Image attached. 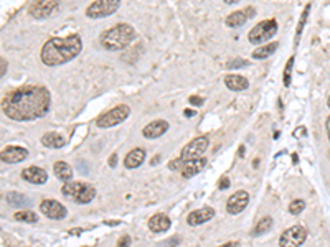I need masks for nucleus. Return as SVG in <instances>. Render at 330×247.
<instances>
[{
	"label": "nucleus",
	"mask_w": 330,
	"mask_h": 247,
	"mask_svg": "<svg viewBox=\"0 0 330 247\" xmlns=\"http://www.w3.org/2000/svg\"><path fill=\"white\" fill-rule=\"evenodd\" d=\"M253 17H254V8L248 7L244 10H238V12H233L231 15H228V17H226V25H228L230 28H238Z\"/></svg>",
	"instance_id": "obj_14"
},
{
	"label": "nucleus",
	"mask_w": 330,
	"mask_h": 247,
	"mask_svg": "<svg viewBox=\"0 0 330 247\" xmlns=\"http://www.w3.org/2000/svg\"><path fill=\"white\" fill-rule=\"evenodd\" d=\"M278 33V22L274 18L264 20V22H259L256 27L251 30L248 38L253 44H261L264 41H268Z\"/></svg>",
	"instance_id": "obj_5"
},
{
	"label": "nucleus",
	"mask_w": 330,
	"mask_h": 247,
	"mask_svg": "<svg viewBox=\"0 0 330 247\" xmlns=\"http://www.w3.org/2000/svg\"><path fill=\"white\" fill-rule=\"evenodd\" d=\"M145 160V150L144 148H134V150H131L127 153L126 160H124V165L126 168H137L141 165V163H144Z\"/></svg>",
	"instance_id": "obj_19"
},
{
	"label": "nucleus",
	"mask_w": 330,
	"mask_h": 247,
	"mask_svg": "<svg viewBox=\"0 0 330 247\" xmlns=\"http://www.w3.org/2000/svg\"><path fill=\"white\" fill-rule=\"evenodd\" d=\"M50 92L43 86H23L8 92L2 101V111L13 121H35L50 109Z\"/></svg>",
	"instance_id": "obj_1"
},
{
	"label": "nucleus",
	"mask_w": 330,
	"mask_h": 247,
	"mask_svg": "<svg viewBox=\"0 0 330 247\" xmlns=\"http://www.w3.org/2000/svg\"><path fill=\"white\" fill-rule=\"evenodd\" d=\"M189 101H190L191 106H201V104H203V97H200V96H191V97H189Z\"/></svg>",
	"instance_id": "obj_33"
},
{
	"label": "nucleus",
	"mask_w": 330,
	"mask_h": 247,
	"mask_svg": "<svg viewBox=\"0 0 330 247\" xmlns=\"http://www.w3.org/2000/svg\"><path fill=\"white\" fill-rule=\"evenodd\" d=\"M53 171H55V175H56L58 180H61V181H71L73 170H71V166L68 165L66 162H56L55 166H53Z\"/></svg>",
	"instance_id": "obj_23"
},
{
	"label": "nucleus",
	"mask_w": 330,
	"mask_h": 247,
	"mask_svg": "<svg viewBox=\"0 0 330 247\" xmlns=\"http://www.w3.org/2000/svg\"><path fill=\"white\" fill-rule=\"evenodd\" d=\"M13 217H15L17 221H22V222H37L38 221V216L32 211H18V212L13 214Z\"/></svg>",
	"instance_id": "obj_27"
},
{
	"label": "nucleus",
	"mask_w": 330,
	"mask_h": 247,
	"mask_svg": "<svg viewBox=\"0 0 330 247\" xmlns=\"http://www.w3.org/2000/svg\"><path fill=\"white\" fill-rule=\"evenodd\" d=\"M129 114H131V109L127 107L126 104H121V106H116L114 109H111V111H107L102 114V116H99L96 124H97V127H101V128H109V127L122 124L127 117H129Z\"/></svg>",
	"instance_id": "obj_6"
},
{
	"label": "nucleus",
	"mask_w": 330,
	"mask_h": 247,
	"mask_svg": "<svg viewBox=\"0 0 330 247\" xmlns=\"http://www.w3.org/2000/svg\"><path fill=\"white\" fill-rule=\"evenodd\" d=\"M185 116H187V117L195 116V111H190V109H187V111H185Z\"/></svg>",
	"instance_id": "obj_39"
},
{
	"label": "nucleus",
	"mask_w": 330,
	"mask_h": 247,
	"mask_svg": "<svg viewBox=\"0 0 330 247\" xmlns=\"http://www.w3.org/2000/svg\"><path fill=\"white\" fill-rule=\"evenodd\" d=\"M271 226H273V219H271V216H264L263 219H261L258 224H256L254 231H253V236L264 234V232H268L271 229Z\"/></svg>",
	"instance_id": "obj_25"
},
{
	"label": "nucleus",
	"mask_w": 330,
	"mask_h": 247,
	"mask_svg": "<svg viewBox=\"0 0 330 247\" xmlns=\"http://www.w3.org/2000/svg\"><path fill=\"white\" fill-rule=\"evenodd\" d=\"M40 211H42L47 217H50V219H65L66 214H68L66 207L63 206L61 203H58V201H55V200H45V201H42Z\"/></svg>",
	"instance_id": "obj_11"
},
{
	"label": "nucleus",
	"mask_w": 330,
	"mask_h": 247,
	"mask_svg": "<svg viewBox=\"0 0 330 247\" xmlns=\"http://www.w3.org/2000/svg\"><path fill=\"white\" fill-rule=\"evenodd\" d=\"M278 44H279V43L273 41V43H269V44H263V46L256 48L254 51H253V58H254V59H266V58H269L271 54H273L276 49H278Z\"/></svg>",
	"instance_id": "obj_24"
},
{
	"label": "nucleus",
	"mask_w": 330,
	"mask_h": 247,
	"mask_svg": "<svg viewBox=\"0 0 330 247\" xmlns=\"http://www.w3.org/2000/svg\"><path fill=\"white\" fill-rule=\"evenodd\" d=\"M63 195L70 200H75L78 205H86V203H91L96 196L94 186L88 185V183L83 181H66L61 188Z\"/></svg>",
	"instance_id": "obj_4"
},
{
	"label": "nucleus",
	"mask_w": 330,
	"mask_h": 247,
	"mask_svg": "<svg viewBox=\"0 0 330 247\" xmlns=\"http://www.w3.org/2000/svg\"><path fill=\"white\" fill-rule=\"evenodd\" d=\"M220 247H238V242H226V244L220 246Z\"/></svg>",
	"instance_id": "obj_37"
},
{
	"label": "nucleus",
	"mask_w": 330,
	"mask_h": 247,
	"mask_svg": "<svg viewBox=\"0 0 330 247\" xmlns=\"http://www.w3.org/2000/svg\"><path fill=\"white\" fill-rule=\"evenodd\" d=\"M213 216H215L213 207L205 206V207H200V209L191 211L189 217H187V222H189L190 226H198V224H203L206 221H210Z\"/></svg>",
	"instance_id": "obj_16"
},
{
	"label": "nucleus",
	"mask_w": 330,
	"mask_h": 247,
	"mask_svg": "<svg viewBox=\"0 0 330 247\" xmlns=\"http://www.w3.org/2000/svg\"><path fill=\"white\" fill-rule=\"evenodd\" d=\"M325 128H327V135H329V140H330V116L327 119V122H325Z\"/></svg>",
	"instance_id": "obj_36"
},
{
	"label": "nucleus",
	"mask_w": 330,
	"mask_h": 247,
	"mask_svg": "<svg viewBox=\"0 0 330 247\" xmlns=\"http://www.w3.org/2000/svg\"><path fill=\"white\" fill-rule=\"evenodd\" d=\"M177 242H179V239H177V237H172V239L167 241V244L164 247H174V246H177Z\"/></svg>",
	"instance_id": "obj_35"
},
{
	"label": "nucleus",
	"mask_w": 330,
	"mask_h": 247,
	"mask_svg": "<svg viewBox=\"0 0 330 247\" xmlns=\"http://www.w3.org/2000/svg\"><path fill=\"white\" fill-rule=\"evenodd\" d=\"M60 5V0H33L28 7V13L32 15L33 18L43 20L55 12Z\"/></svg>",
	"instance_id": "obj_10"
},
{
	"label": "nucleus",
	"mask_w": 330,
	"mask_h": 247,
	"mask_svg": "<svg viewBox=\"0 0 330 247\" xmlns=\"http://www.w3.org/2000/svg\"><path fill=\"white\" fill-rule=\"evenodd\" d=\"M225 84L231 91H244L248 87V79L239 76V74H228V76H225Z\"/></svg>",
	"instance_id": "obj_21"
},
{
	"label": "nucleus",
	"mask_w": 330,
	"mask_h": 247,
	"mask_svg": "<svg viewBox=\"0 0 330 247\" xmlns=\"http://www.w3.org/2000/svg\"><path fill=\"white\" fill-rule=\"evenodd\" d=\"M225 2H226V3H230V5H231V3H238V2H239V0H225Z\"/></svg>",
	"instance_id": "obj_40"
},
{
	"label": "nucleus",
	"mask_w": 330,
	"mask_h": 247,
	"mask_svg": "<svg viewBox=\"0 0 330 247\" xmlns=\"http://www.w3.org/2000/svg\"><path fill=\"white\" fill-rule=\"evenodd\" d=\"M116 247H131V237L129 236H122L119 242H117Z\"/></svg>",
	"instance_id": "obj_32"
},
{
	"label": "nucleus",
	"mask_w": 330,
	"mask_h": 247,
	"mask_svg": "<svg viewBox=\"0 0 330 247\" xmlns=\"http://www.w3.org/2000/svg\"><path fill=\"white\" fill-rule=\"evenodd\" d=\"M22 178L33 185H43L48 180V173L40 166H28L22 171Z\"/></svg>",
	"instance_id": "obj_15"
},
{
	"label": "nucleus",
	"mask_w": 330,
	"mask_h": 247,
	"mask_svg": "<svg viewBox=\"0 0 330 247\" xmlns=\"http://www.w3.org/2000/svg\"><path fill=\"white\" fill-rule=\"evenodd\" d=\"M205 166H206V160L201 157V158H196V160L184 162V165H182V168H180V173H182V176L184 178H191V176L198 175Z\"/></svg>",
	"instance_id": "obj_18"
},
{
	"label": "nucleus",
	"mask_w": 330,
	"mask_h": 247,
	"mask_svg": "<svg viewBox=\"0 0 330 247\" xmlns=\"http://www.w3.org/2000/svg\"><path fill=\"white\" fill-rule=\"evenodd\" d=\"M83 41L80 35H70L66 38H50L43 44L40 58L45 66H60L80 54Z\"/></svg>",
	"instance_id": "obj_2"
},
{
	"label": "nucleus",
	"mask_w": 330,
	"mask_h": 247,
	"mask_svg": "<svg viewBox=\"0 0 330 247\" xmlns=\"http://www.w3.org/2000/svg\"><path fill=\"white\" fill-rule=\"evenodd\" d=\"M208 137H196L193 138L190 143H187L184 147V150L180 153V158L184 162H190V160H196V158H201L203 153L208 148Z\"/></svg>",
	"instance_id": "obj_9"
},
{
	"label": "nucleus",
	"mask_w": 330,
	"mask_h": 247,
	"mask_svg": "<svg viewBox=\"0 0 330 247\" xmlns=\"http://www.w3.org/2000/svg\"><path fill=\"white\" fill-rule=\"evenodd\" d=\"M28 157V152L23 147H5L0 153V160L3 163H20Z\"/></svg>",
	"instance_id": "obj_13"
},
{
	"label": "nucleus",
	"mask_w": 330,
	"mask_h": 247,
	"mask_svg": "<svg viewBox=\"0 0 330 247\" xmlns=\"http://www.w3.org/2000/svg\"><path fill=\"white\" fill-rule=\"evenodd\" d=\"M309 12H310V3L305 7V10L302 12V17H300V22H299V27H297V35H295V44L299 43V38H300V33H302V28L305 22H307V17H309Z\"/></svg>",
	"instance_id": "obj_29"
},
{
	"label": "nucleus",
	"mask_w": 330,
	"mask_h": 247,
	"mask_svg": "<svg viewBox=\"0 0 330 247\" xmlns=\"http://www.w3.org/2000/svg\"><path fill=\"white\" fill-rule=\"evenodd\" d=\"M169 130V122L167 121H154L150 124H147L144 127V130H142V135L145 138H159L162 137L164 133Z\"/></svg>",
	"instance_id": "obj_17"
},
{
	"label": "nucleus",
	"mask_w": 330,
	"mask_h": 247,
	"mask_svg": "<svg viewBox=\"0 0 330 247\" xmlns=\"http://www.w3.org/2000/svg\"><path fill=\"white\" fill-rule=\"evenodd\" d=\"M327 104H329V107H330V97H329V101H327Z\"/></svg>",
	"instance_id": "obj_41"
},
{
	"label": "nucleus",
	"mask_w": 330,
	"mask_h": 247,
	"mask_svg": "<svg viewBox=\"0 0 330 247\" xmlns=\"http://www.w3.org/2000/svg\"><path fill=\"white\" fill-rule=\"evenodd\" d=\"M134 38H136L134 28L127 23H119L116 27L106 30L99 37V43L107 51H119V49H124L127 44H131Z\"/></svg>",
	"instance_id": "obj_3"
},
{
	"label": "nucleus",
	"mask_w": 330,
	"mask_h": 247,
	"mask_svg": "<svg viewBox=\"0 0 330 247\" xmlns=\"http://www.w3.org/2000/svg\"><path fill=\"white\" fill-rule=\"evenodd\" d=\"M304 207H305V201L304 200H295V201H292L289 205V212H290V214H294V216H297V214H300V212L304 211Z\"/></svg>",
	"instance_id": "obj_30"
},
{
	"label": "nucleus",
	"mask_w": 330,
	"mask_h": 247,
	"mask_svg": "<svg viewBox=\"0 0 330 247\" xmlns=\"http://www.w3.org/2000/svg\"><path fill=\"white\" fill-rule=\"evenodd\" d=\"M121 0H96L86 8L88 18H104L109 17L119 8Z\"/></svg>",
	"instance_id": "obj_7"
},
{
	"label": "nucleus",
	"mask_w": 330,
	"mask_h": 247,
	"mask_svg": "<svg viewBox=\"0 0 330 247\" xmlns=\"http://www.w3.org/2000/svg\"><path fill=\"white\" fill-rule=\"evenodd\" d=\"M292 66H294V56H290L287 64H285V68H284V76H283L285 87L290 86V78H292Z\"/></svg>",
	"instance_id": "obj_28"
},
{
	"label": "nucleus",
	"mask_w": 330,
	"mask_h": 247,
	"mask_svg": "<svg viewBox=\"0 0 330 247\" xmlns=\"http://www.w3.org/2000/svg\"><path fill=\"white\" fill-rule=\"evenodd\" d=\"M307 239V229L304 226H292L285 229L279 237L281 247H300Z\"/></svg>",
	"instance_id": "obj_8"
},
{
	"label": "nucleus",
	"mask_w": 330,
	"mask_h": 247,
	"mask_svg": "<svg viewBox=\"0 0 330 247\" xmlns=\"http://www.w3.org/2000/svg\"><path fill=\"white\" fill-rule=\"evenodd\" d=\"M170 227V219L165 214H155L149 219V229L152 232H165Z\"/></svg>",
	"instance_id": "obj_20"
},
{
	"label": "nucleus",
	"mask_w": 330,
	"mask_h": 247,
	"mask_svg": "<svg viewBox=\"0 0 330 247\" xmlns=\"http://www.w3.org/2000/svg\"><path fill=\"white\" fill-rule=\"evenodd\" d=\"M228 186H230V180L226 176H223L221 178V181H220V190H226Z\"/></svg>",
	"instance_id": "obj_34"
},
{
	"label": "nucleus",
	"mask_w": 330,
	"mask_h": 247,
	"mask_svg": "<svg viewBox=\"0 0 330 247\" xmlns=\"http://www.w3.org/2000/svg\"><path fill=\"white\" fill-rule=\"evenodd\" d=\"M116 160H117V157L112 155V157L109 158V165H111V166H116Z\"/></svg>",
	"instance_id": "obj_38"
},
{
	"label": "nucleus",
	"mask_w": 330,
	"mask_h": 247,
	"mask_svg": "<svg viewBox=\"0 0 330 247\" xmlns=\"http://www.w3.org/2000/svg\"><path fill=\"white\" fill-rule=\"evenodd\" d=\"M246 64H248V61H244V59L236 58V59H233V61H230V63H228V68L235 69V68H239V66H246Z\"/></svg>",
	"instance_id": "obj_31"
},
{
	"label": "nucleus",
	"mask_w": 330,
	"mask_h": 247,
	"mask_svg": "<svg viewBox=\"0 0 330 247\" xmlns=\"http://www.w3.org/2000/svg\"><path fill=\"white\" fill-rule=\"evenodd\" d=\"M42 143L48 148H61V147H65L66 140H65V137L60 135V133L48 132L42 137Z\"/></svg>",
	"instance_id": "obj_22"
},
{
	"label": "nucleus",
	"mask_w": 330,
	"mask_h": 247,
	"mask_svg": "<svg viewBox=\"0 0 330 247\" xmlns=\"http://www.w3.org/2000/svg\"><path fill=\"white\" fill-rule=\"evenodd\" d=\"M248 203H249L248 191H236L228 200V203H226V211H228L230 214H239V212L248 206Z\"/></svg>",
	"instance_id": "obj_12"
},
{
	"label": "nucleus",
	"mask_w": 330,
	"mask_h": 247,
	"mask_svg": "<svg viewBox=\"0 0 330 247\" xmlns=\"http://www.w3.org/2000/svg\"><path fill=\"white\" fill-rule=\"evenodd\" d=\"M7 201L10 203L12 206H28L30 205V200L27 196L20 195V193H10L7 195Z\"/></svg>",
	"instance_id": "obj_26"
}]
</instances>
